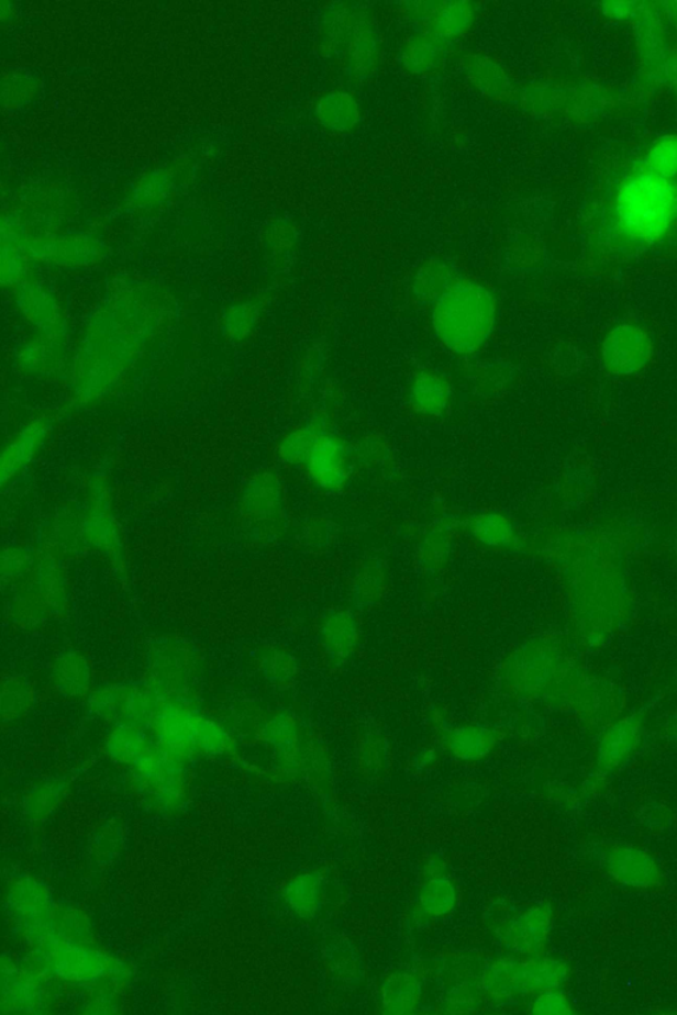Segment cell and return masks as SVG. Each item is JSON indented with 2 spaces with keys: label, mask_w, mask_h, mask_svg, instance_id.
Instances as JSON below:
<instances>
[{
  "label": "cell",
  "mask_w": 677,
  "mask_h": 1015,
  "mask_svg": "<svg viewBox=\"0 0 677 1015\" xmlns=\"http://www.w3.org/2000/svg\"><path fill=\"white\" fill-rule=\"evenodd\" d=\"M174 317V299L160 286L115 285L89 317L71 359L69 389L77 403L90 405L113 394Z\"/></svg>",
  "instance_id": "cell-1"
},
{
  "label": "cell",
  "mask_w": 677,
  "mask_h": 1015,
  "mask_svg": "<svg viewBox=\"0 0 677 1015\" xmlns=\"http://www.w3.org/2000/svg\"><path fill=\"white\" fill-rule=\"evenodd\" d=\"M498 317L497 297L490 289L458 279L433 303L432 323L442 346L454 355L471 356L485 347Z\"/></svg>",
  "instance_id": "cell-2"
},
{
  "label": "cell",
  "mask_w": 677,
  "mask_h": 1015,
  "mask_svg": "<svg viewBox=\"0 0 677 1015\" xmlns=\"http://www.w3.org/2000/svg\"><path fill=\"white\" fill-rule=\"evenodd\" d=\"M322 54L347 63L349 74L366 78L381 56V38L368 10L336 4L325 12L321 27Z\"/></svg>",
  "instance_id": "cell-3"
},
{
  "label": "cell",
  "mask_w": 677,
  "mask_h": 1015,
  "mask_svg": "<svg viewBox=\"0 0 677 1015\" xmlns=\"http://www.w3.org/2000/svg\"><path fill=\"white\" fill-rule=\"evenodd\" d=\"M149 725L174 757L223 755L231 748L230 735L217 722L169 699L163 701Z\"/></svg>",
  "instance_id": "cell-4"
},
{
  "label": "cell",
  "mask_w": 677,
  "mask_h": 1015,
  "mask_svg": "<svg viewBox=\"0 0 677 1015\" xmlns=\"http://www.w3.org/2000/svg\"><path fill=\"white\" fill-rule=\"evenodd\" d=\"M570 975L565 961L536 958L524 961L503 959L495 961L481 978V988L495 999L525 997L548 991H558Z\"/></svg>",
  "instance_id": "cell-5"
},
{
  "label": "cell",
  "mask_w": 677,
  "mask_h": 1015,
  "mask_svg": "<svg viewBox=\"0 0 677 1015\" xmlns=\"http://www.w3.org/2000/svg\"><path fill=\"white\" fill-rule=\"evenodd\" d=\"M23 252L31 261L60 266L65 269L92 268L101 263L103 256L99 238L87 233L29 236Z\"/></svg>",
  "instance_id": "cell-6"
},
{
  "label": "cell",
  "mask_w": 677,
  "mask_h": 1015,
  "mask_svg": "<svg viewBox=\"0 0 677 1015\" xmlns=\"http://www.w3.org/2000/svg\"><path fill=\"white\" fill-rule=\"evenodd\" d=\"M304 467L317 487L329 492L341 491L353 473L347 442L337 434L323 433L312 448Z\"/></svg>",
  "instance_id": "cell-7"
},
{
  "label": "cell",
  "mask_w": 677,
  "mask_h": 1015,
  "mask_svg": "<svg viewBox=\"0 0 677 1015\" xmlns=\"http://www.w3.org/2000/svg\"><path fill=\"white\" fill-rule=\"evenodd\" d=\"M611 880L630 889H651L662 880L659 863L648 851L633 845L614 846L604 857Z\"/></svg>",
  "instance_id": "cell-8"
},
{
  "label": "cell",
  "mask_w": 677,
  "mask_h": 1015,
  "mask_svg": "<svg viewBox=\"0 0 677 1015\" xmlns=\"http://www.w3.org/2000/svg\"><path fill=\"white\" fill-rule=\"evenodd\" d=\"M409 15L423 32L452 42L471 29L475 9L468 2H423L410 4Z\"/></svg>",
  "instance_id": "cell-9"
},
{
  "label": "cell",
  "mask_w": 677,
  "mask_h": 1015,
  "mask_svg": "<svg viewBox=\"0 0 677 1015\" xmlns=\"http://www.w3.org/2000/svg\"><path fill=\"white\" fill-rule=\"evenodd\" d=\"M552 922V910L548 906H533L506 924L500 940L513 953L539 955L548 940Z\"/></svg>",
  "instance_id": "cell-10"
},
{
  "label": "cell",
  "mask_w": 677,
  "mask_h": 1015,
  "mask_svg": "<svg viewBox=\"0 0 677 1015\" xmlns=\"http://www.w3.org/2000/svg\"><path fill=\"white\" fill-rule=\"evenodd\" d=\"M42 958L55 974L65 979L90 980L106 974L110 962L107 956L87 951L64 941L45 940L38 949Z\"/></svg>",
  "instance_id": "cell-11"
},
{
  "label": "cell",
  "mask_w": 677,
  "mask_h": 1015,
  "mask_svg": "<svg viewBox=\"0 0 677 1015\" xmlns=\"http://www.w3.org/2000/svg\"><path fill=\"white\" fill-rule=\"evenodd\" d=\"M241 511L253 524H277L284 511L282 488L277 475L264 471L253 477L241 497Z\"/></svg>",
  "instance_id": "cell-12"
},
{
  "label": "cell",
  "mask_w": 677,
  "mask_h": 1015,
  "mask_svg": "<svg viewBox=\"0 0 677 1015\" xmlns=\"http://www.w3.org/2000/svg\"><path fill=\"white\" fill-rule=\"evenodd\" d=\"M16 305L25 321L41 334H65L67 325L60 303L45 286L34 281L19 286Z\"/></svg>",
  "instance_id": "cell-13"
},
{
  "label": "cell",
  "mask_w": 677,
  "mask_h": 1015,
  "mask_svg": "<svg viewBox=\"0 0 677 1015\" xmlns=\"http://www.w3.org/2000/svg\"><path fill=\"white\" fill-rule=\"evenodd\" d=\"M52 427H54V420L49 419V416H41V419L27 423L5 445L2 461H0V466H2V471H0L2 486L14 480L25 467H29L38 451L42 450L45 442H47Z\"/></svg>",
  "instance_id": "cell-14"
},
{
  "label": "cell",
  "mask_w": 677,
  "mask_h": 1015,
  "mask_svg": "<svg viewBox=\"0 0 677 1015\" xmlns=\"http://www.w3.org/2000/svg\"><path fill=\"white\" fill-rule=\"evenodd\" d=\"M642 733V720L637 715H631L610 726L598 744V767L608 772L620 769L640 747Z\"/></svg>",
  "instance_id": "cell-15"
},
{
  "label": "cell",
  "mask_w": 677,
  "mask_h": 1015,
  "mask_svg": "<svg viewBox=\"0 0 677 1015\" xmlns=\"http://www.w3.org/2000/svg\"><path fill=\"white\" fill-rule=\"evenodd\" d=\"M65 360V334H41L16 353V366L24 375L52 376Z\"/></svg>",
  "instance_id": "cell-16"
},
{
  "label": "cell",
  "mask_w": 677,
  "mask_h": 1015,
  "mask_svg": "<svg viewBox=\"0 0 677 1015\" xmlns=\"http://www.w3.org/2000/svg\"><path fill=\"white\" fill-rule=\"evenodd\" d=\"M451 401V382L434 370H420L410 381L408 402L417 414L435 419L446 413Z\"/></svg>",
  "instance_id": "cell-17"
},
{
  "label": "cell",
  "mask_w": 677,
  "mask_h": 1015,
  "mask_svg": "<svg viewBox=\"0 0 677 1015\" xmlns=\"http://www.w3.org/2000/svg\"><path fill=\"white\" fill-rule=\"evenodd\" d=\"M451 41L419 32L410 36L401 51V64L410 74L429 75L444 67Z\"/></svg>",
  "instance_id": "cell-18"
},
{
  "label": "cell",
  "mask_w": 677,
  "mask_h": 1015,
  "mask_svg": "<svg viewBox=\"0 0 677 1015\" xmlns=\"http://www.w3.org/2000/svg\"><path fill=\"white\" fill-rule=\"evenodd\" d=\"M321 636L330 659L346 661L359 646V623L349 611H331L323 620Z\"/></svg>",
  "instance_id": "cell-19"
},
{
  "label": "cell",
  "mask_w": 677,
  "mask_h": 1015,
  "mask_svg": "<svg viewBox=\"0 0 677 1015\" xmlns=\"http://www.w3.org/2000/svg\"><path fill=\"white\" fill-rule=\"evenodd\" d=\"M81 539L90 548L109 557L119 558L122 538L119 525L109 512V503H93L81 523Z\"/></svg>",
  "instance_id": "cell-20"
},
{
  "label": "cell",
  "mask_w": 677,
  "mask_h": 1015,
  "mask_svg": "<svg viewBox=\"0 0 677 1015\" xmlns=\"http://www.w3.org/2000/svg\"><path fill=\"white\" fill-rule=\"evenodd\" d=\"M315 115L321 126L335 133H348L360 121V107L353 94L335 90L317 102Z\"/></svg>",
  "instance_id": "cell-21"
},
{
  "label": "cell",
  "mask_w": 677,
  "mask_h": 1015,
  "mask_svg": "<svg viewBox=\"0 0 677 1015\" xmlns=\"http://www.w3.org/2000/svg\"><path fill=\"white\" fill-rule=\"evenodd\" d=\"M422 984L419 975L408 972L390 973L381 989L382 1012L387 1014H409L419 1006Z\"/></svg>",
  "instance_id": "cell-22"
},
{
  "label": "cell",
  "mask_w": 677,
  "mask_h": 1015,
  "mask_svg": "<svg viewBox=\"0 0 677 1015\" xmlns=\"http://www.w3.org/2000/svg\"><path fill=\"white\" fill-rule=\"evenodd\" d=\"M459 277L442 259H429L417 270L412 282V297L419 303H434Z\"/></svg>",
  "instance_id": "cell-23"
},
{
  "label": "cell",
  "mask_w": 677,
  "mask_h": 1015,
  "mask_svg": "<svg viewBox=\"0 0 677 1015\" xmlns=\"http://www.w3.org/2000/svg\"><path fill=\"white\" fill-rule=\"evenodd\" d=\"M52 681L57 691L68 698L87 694L92 682L87 659L77 652L58 656L52 667Z\"/></svg>",
  "instance_id": "cell-24"
},
{
  "label": "cell",
  "mask_w": 677,
  "mask_h": 1015,
  "mask_svg": "<svg viewBox=\"0 0 677 1015\" xmlns=\"http://www.w3.org/2000/svg\"><path fill=\"white\" fill-rule=\"evenodd\" d=\"M468 81L481 94L504 101L510 97L511 82L504 69L490 58L481 56L467 57L465 63Z\"/></svg>",
  "instance_id": "cell-25"
},
{
  "label": "cell",
  "mask_w": 677,
  "mask_h": 1015,
  "mask_svg": "<svg viewBox=\"0 0 677 1015\" xmlns=\"http://www.w3.org/2000/svg\"><path fill=\"white\" fill-rule=\"evenodd\" d=\"M446 746L457 759L480 760L492 752L497 746V737L490 728L458 726L448 732Z\"/></svg>",
  "instance_id": "cell-26"
},
{
  "label": "cell",
  "mask_w": 677,
  "mask_h": 1015,
  "mask_svg": "<svg viewBox=\"0 0 677 1015\" xmlns=\"http://www.w3.org/2000/svg\"><path fill=\"white\" fill-rule=\"evenodd\" d=\"M325 432H328V421L323 415L314 416L304 426L286 434L279 442V459L291 466H304L318 438Z\"/></svg>",
  "instance_id": "cell-27"
},
{
  "label": "cell",
  "mask_w": 677,
  "mask_h": 1015,
  "mask_svg": "<svg viewBox=\"0 0 677 1015\" xmlns=\"http://www.w3.org/2000/svg\"><path fill=\"white\" fill-rule=\"evenodd\" d=\"M471 536L493 549H511L519 543L515 526L501 513L488 512L470 522Z\"/></svg>",
  "instance_id": "cell-28"
},
{
  "label": "cell",
  "mask_w": 677,
  "mask_h": 1015,
  "mask_svg": "<svg viewBox=\"0 0 677 1015\" xmlns=\"http://www.w3.org/2000/svg\"><path fill=\"white\" fill-rule=\"evenodd\" d=\"M321 877L318 874L299 875L285 889L286 902L298 916L311 919L321 906Z\"/></svg>",
  "instance_id": "cell-29"
},
{
  "label": "cell",
  "mask_w": 677,
  "mask_h": 1015,
  "mask_svg": "<svg viewBox=\"0 0 677 1015\" xmlns=\"http://www.w3.org/2000/svg\"><path fill=\"white\" fill-rule=\"evenodd\" d=\"M420 910L431 917L451 914L457 903V889L446 878H431L420 891Z\"/></svg>",
  "instance_id": "cell-30"
},
{
  "label": "cell",
  "mask_w": 677,
  "mask_h": 1015,
  "mask_svg": "<svg viewBox=\"0 0 677 1015\" xmlns=\"http://www.w3.org/2000/svg\"><path fill=\"white\" fill-rule=\"evenodd\" d=\"M259 319V309L256 303L241 302L227 308L223 315L224 336L233 343L246 341L256 330Z\"/></svg>",
  "instance_id": "cell-31"
},
{
  "label": "cell",
  "mask_w": 677,
  "mask_h": 1015,
  "mask_svg": "<svg viewBox=\"0 0 677 1015\" xmlns=\"http://www.w3.org/2000/svg\"><path fill=\"white\" fill-rule=\"evenodd\" d=\"M190 663L186 661V657L181 656L179 652H174V650H163L155 656L154 660V679L158 681L156 684V691L165 693L169 689H179L185 684L187 679L186 672Z\"/></svg>",
  "instance_id": "cell-32"
},
{
  "label": "cell",
  "mask_w": 677,
  "mask_h": 1015,
  "mask_svg": "<svg viewBox=\"0 0 677 1015\" xmlns=\"http://www.w3.org/2000/svg\"><path fill=\"white\" fill-rule=\"evenodd\" d=\"M171 192V179L165 172L147 174L138 180L134 191V204L140 208H154L165 203Z\"/></svg>",
  "instance_id": "cell-33"
},
{
  "label": "cell",
  "mask_w": 677,
  "mask_h": 1015,
  "mask_svg": "<svg viewBox=\"0 0 677 1015\" xmlns=\"http://www.w3.org/2000/svg\"><path fill=\"white\" fill-rule=\"evenodd\" d=\"M32 699L31 687L22 679L12 677L5 682L2 695L4 718H15L27 711Z\"/></svg>",
  "instance_id": "cell-34"
},
{
  "label": "cell",
  "mask_w": 677,
  "mask_h": 1015,
  "mask_svg": "<svg viewBox=\"0 0 677 1015\" xmlns=\"http://www.w3.org/2000/svg\"><path fill=\"white\" fill-rule=\"evenodd\" d=\"M22 973H11L10 982L3 980V988H10V991L4 989V995L10 994L11 1000H18V1006L25 1005V1002L35 1005L42 992L38 991L37 982L34 979L25 978Z\"/></svg>",
  "instance_id": "cell-35"
},
{
  "label": "cell",
  "mask_w": 677,
  "mask_h": 1015,
  "mask_svg": "<svg viewBox=\"0 0 677 1015\" xmlns=\"http://www.w3.org/2000/svg\"><path fill=\"white\" fill-rule=\"evenodd\" d=\"M530 1012L539 1015H568L573 1013V1006L569 999L558 989L537 994Z\"/></svg>",
  "instance_id": "cell-36"
},
{
  "label": "cell",
  "mask_w": 677,
  "mask_h": 1015,
  "mask_svg": "<svg viewBox=\"0 0 677 1015\" xmlns=\"http://www.w3.org/2000/svg\"><path fill=\"white\" fill-rule=\"evenodd\" d=\"M381 589L382 577L379 570L374 569L364 571L355 583V601L357 604H362V606L373 604L381 594Z\"/></svg>",
  "instance_id": "cell-37"
},
{
  "label": "cell",
  "mask_w": 677,
  "mask_h": 1015,
  "mask_svg": "<svg viewBox=\"0 0 677 1015\" xmlns=\"http://www.w3.org/2000/svg\"><path fill=\"white\" fill-rule=\"evenodd\" d=\"M448 539H451V537L444 532L432 533V535L426 538L421 550L423 562L429 566H435V568H439L442 562H446L448 549H451Z\"/></svg>",
  "instance_id": "cell-38"
},
{
  "label": "cell",
  "mask_w": 677,
  "mask_h": 1015,
  "mask_svg": "<svg viewBox=\"0 0 677 1015\" xmlns=\"http://www.w3.org/2000/svg\"><path fill=\"white\" fill-rule=\"evenodd\" d=\"M264 669L271 681L288 682L295 679L296 662L289 655L276 652L266 657Z\"/></svg>",
  "instance_id": "cell-39"
},
{
  "label": "cell",
  "mask_w": 677,
  "mask_h": 1015,
  "mask_svg": "<svg viewBox=\"0 0 677 1015\" xmlns=\"http://www.w3.org/2000/svg\"><path fill=\"white\" fill-rule=\"evenodd\" d=\"M36 85L29 80V78L16 76L11 78L10 83H4L3 99L4 101L10 99V103H23L25 100H29L32 94L35 93Z\"/></svg>",
  "instance_id": "cell-40"
}]
</instances>
